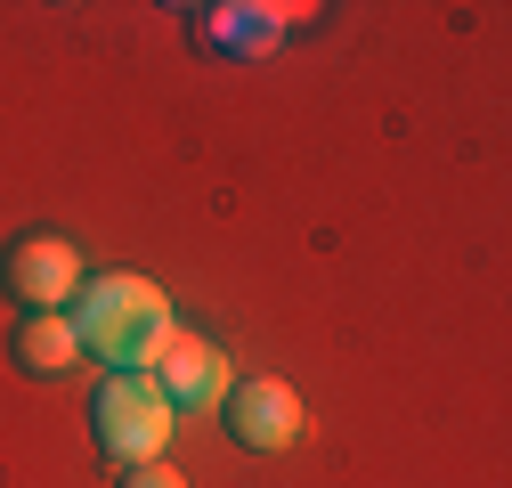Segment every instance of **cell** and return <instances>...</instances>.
I'll return each instance as SVG.
<instances>
[{
	"label": "cell",
	"mask_w": 512,
	"mask_h": 488,
	"mask_svg": "<svg viewBox=\"0 0 512 488\" xmlns=\"http://www.w3.org/2000/svg\"><path fill=\"white\" fill-rule=\"evenodd\" d=\"M74 334L82 350L106 358V375H155V358L171 350V293L139 269H106V277H82L74 293Z\"/></svg>",
	"instance_id": "cell-1"
},
{
	"label": "cell",
	"mask_w": 512,
	"mask_h": 488,
	"mask_svg": "<svg viewBox=\"0 0 512 488\" xmlns=\"http://www.w3.org/2000/svg\"><path fill=\"white\" fill-rule=\"evenodd\" d=\"M171 423H179V407L163 399L155 375H106L98 399H90V432H98V448H106L122 472H131V464H163Z\"/></svg>",
	"instance_id": "cell-2"
},
{
	"label": "cell",
	"mask_w": 512,
	"mask_h": 488,
	"mask_svg": "<svg viewBox=\"0 0 512 488\" xmlns=\"http://www.w3.org/2000/svg\"><path fill=\"white\" fill-rule=\"evenodd\" d=\"M82 253H74V236H17L9 244V261H0V285H9L25 310H66V301L82 293Z\"/></svg>",
	"instance_id": "cell-3"
},
{
	"label": "cell",
	"mask_w": 512,
	"mask_h": 488,
	"mask_svg": "<svg viewBox=\"0 0 512 488\" xmlns=\"http://www.w3.org/2000/svg\"><path fill=\"white\" fill-rule=\"evenodd\" d=\"M228 432H236L252 456L293 448V440H301V391H293V383H277V375L236 383V391H228Z\"/></svg>",
	"instance_id": "cell-4"
},
{
	"label": "cell",
	"mask_w": 512,
	"mask_h": 488,
	"mask_svg": "<svg viewBox=\"0 0 512 488\" xmlns=\"http://www.w3.org/2000/svg\"><path fill=\"white\" fill-rule=\"evenodd\" d=\"M155 383L171 407H228L236 375H228V350L204 342V334H171V350L155 358Z\"/></svg>",
	"instance_id": "cell-5"
},
{
	"label": "cell",
	"mask_w": 512,
	"mask_h": 488,
	"mask_svg": "<svg viewBox=\"0 0 512 488\" xmlns=\"http://www.w3.org/2000/svg\"><path fill=\"white\" fill-rule=\"evenodd\" d=\"M317 9L309 0H285V9H261V0H220V9H204V41L236 49V57H269L293 25H309Z\"/></svg>",
	"instance_id": "cell-6"
},
{
	"label": "cell",
	"mask_w": 512,
	"mask_h": 488,
	"mask_svg": "<svg viewBox=\"0 0 512 488\" xmlns=\"http://www.w3.org/2000/svg\"><path fill=\"white\" fill-rule=\"evenodd\" d=\"M17 358L33 366V375H66V366L82 358V334H74V318H66V310H41V318H25V334H17Z\"/></svg>",
	"instance_id": "cell-7"
},
{
	"label": "cell",
	"mask_w": 512,
	"mask_h": 488,
	"mask_svg": "<svg viewBox=\"0 0 512 488\" xmlns=\"http://www.w3.org/2000/svg\"><path fill=\"white\" fill-rule=\"evenodd\" d=\"M122 488H187L171 464H131V472H122Z\"/></svg>",
	"instance_id": "cell-8"
}]
</instances>
